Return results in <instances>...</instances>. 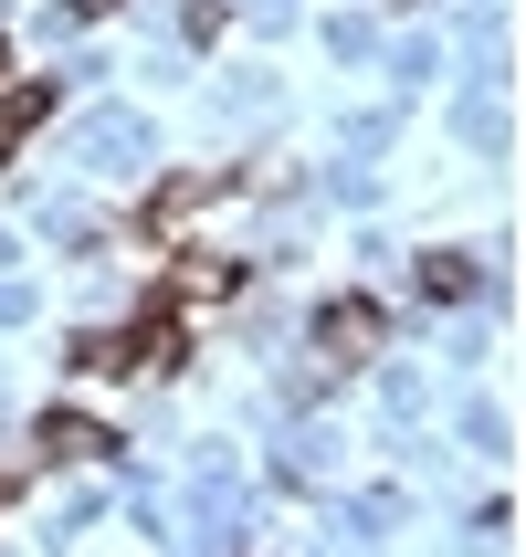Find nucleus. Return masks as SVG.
I'll list each match as a JSON object with an SVG mask.
<instances>
[{"instance_id":"6","label":"nucleus","mask_w":526,"mask_h":557,"mask_svg":"<svg viewBox=\"0 0 526 557\" xmlns=\"http://www.w3.org/2000/svg\"><path fill=\"white\" fill-rule=\"evenodd\" d=\"M421 295L464 306V295H474V252H421Z\"/></svg>"},{"instance_id":"1","label":"nucleus","mask_w":526,"mask_h":557,"mask_svg":"<svg viewBox=\"0 0 526 557\" xmlns=\"http://www.w3.org/2000/svg\"><path fill=\"white\" fill-rule=\"evenodd\" d=\"M32 463H117V421H95V410H42V421H32Z\"/></svg>"},{"instance_id":"3","label":"nucleus","mask_w":526,"mask_h":557,"mask_svg":"<svg viewBox=\"0 0 526 557\" xmlns=\"http://www.w3.org/2000/svg\"><path fill=\"white\" fill-rule=\"evenodd\" d=\"M379 326H390V315H379V295H338V306L316 315V347H327V369L369 358V347H379Z\"/></svg>"},{"instance_id":"5","label":"nucleus","mask_w":526,"mask_h":557,"mask_svg":"<svg viewBox=\"0 0 526 557\" xmlns=\"http://www.w3.org/2000/svg\"><path fill=\"white\" fill-rule=\"evenodd\" d=\"M42 116H53V85H42V74L0 95V169H11V148H22V137H32V126H42Z\"/></svg>"},{"instance_id":"4","label":"nucleus","mask_w":526,"mask_h":557,"mask_svg":"<svg viewBox=\"0 0 526 557\" xmlns=\"http://www.w3.org/2000/svg\"><path fill=\"white\" fill-rule=\"evenodd\" d=\"M232 263H221V252H180V263H169V284H158V306H189V295H232Z\"/></svg>"},{"instance_id":"8","label":"nucleus","mask_w":526,"mask_h":557,"mask_svg":"<svg viewBox=\"0 0 526 557\" xmlns=\"http://www.w3.org/2000/svg\"><path fill=\"white\" fill-rule=\"evenodd\" d=\"M0 63H11V42H0Z\"/></svg>"},{"instance_id":"7","label":"nucleus","mask_w":526,"mask_h":557,"mask_svg":"<svg viewBox=\"0 0 526 557\" xmlns=\"http://www.w3.org/2000/svg\"><path fill=\"white\" fill-rule=\"evenodd\" d=\"M74 11H85V22H106V11H117V0H74Z\"/></svg>"},{"instance_id":"2","label":"nucleus","mask_w":526,"mask_h":557,"mask_svg":"<svg viewBox=\"0 0 526 557\" xmlns=\"http://www.w3.org/2000/svg\"><path fill=\"white\" fill-rule=\"evenodd\" d=\"M221 189H232V169H180V180H158V189H148V211H137V232H148V243H169L180 221L211 211Z\"/></svg>"}]
</instances>
